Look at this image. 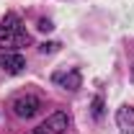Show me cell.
I'll return each mask as SVG.
<instances>
[{
    "label": "cell",
    "instance_id": "cell-4",
    "mask_svg": "<svg viewBox=\"0 0 134 134\" xmlns=\"http://www.w3.org/2000/svg\"><path fill=\"white\" fill-rule=\"evenodd\" d=\"M52 80H54L57 85H62V88H67V90H77L80 83H83V75H80V70L70 67L67 72H54Z\"/></svg>",
    "mask_w": 134,
    "mask_h": 134
},
{
    "label": "cell",
    "instance_id": "cell-8",
    "mask_svg": "<svg viewBox=\"0 0 134 134\" xmlns=\"http://www.w3.org/2000/svg\"><path fill=\"white\" fill-rule=\"evenodd\" d=\"M57 47H59L57 41H52V44H41V52L47 54V52H54V49H57Z\"/></svg>",
    "mask_w": 134,
    "mask_h": 134
},
{
    "label": "cell",
    "instance_id": "cell-1",
    "mask_svg": "<svg viewBox=\"0 0 134 134\" xmlns=\"http://www.w3.org/2000/svg\"><path fill=\"white\" fill-rule=\"evenodd\" d=\"M29 41H31V36L23 29L21 18L16 13H8L0 23V47L3 49H18V47H26Z\"/></svg>",
    "mask_w": 134,
    "mask_h": 134
},
{
    "label": "cell",
    "instance_id": "cell-10",
    "mask_svg": "<svg viewBox=\"0 0 134 134\" xmlns=\"http://www.w3.org/2000/svg\"><path fill=\"white\" fill-rule=\"evenodd\" d=\"M132 75H134V67H132Z\"/></svg>",
    "mask_w": 134,
    "mask_h": 134
},
{
    "label": "cell",
    "instance_id": "cell-7",
    "mask_svg": "<svg viewBox=\"0 0 134 134\" xmlns=\"http://www.w3.org/2000/svg\"><path fill=\"white\" fill-rule=\"evenodd\" d=\"M93 116H96V119H100V116H103V100H100V98H96V100H93Z\"/></svg>",
    "mask_w": 134,
    "mask_h": 134
},
{
    "label": "cell",
    "instance_id": "cell-5",
    "mask_svg": "<svg viewBox=\"0 0 134 134\" xmlns=\"http://www.w3.org/2000/svg\"><path fill=\"white\" fill-rule=\"evenodd\" d=\"M116 124L121 134H134V108L132 106H121L116 111Z\"/></svg>",
    "mask_w": 134,
    "mask_h": 134
},
{
    "label": "cell",
    "instance_id": "cell-2",
    "mask_svg": "<svg viewBox=\"0 0 134 134\" xmlns=\"http://www.w3.org/2000/svg\"><path fill=\"white\" fill-rule=\"evenodd\" d=\"M67 124H70L67 114L57 111V114H52L49 119H44V121L36 126V134H62L67 129Z\"/></svg>",
    "mask_w": 134,
    "mask_h": 134
},
{
    "label": "cell",
    "instance_id": "cell-6",
    "mask_svg": "<svg viewBox=\"0 0 134 134\" xmlns=\"http://www.w3.org/2000/svg\"><path fill=\"white\" fill-rule=\"evenodd\" d=\"M0 65H3V70H5V72L18 75V72H23L26 59H23L21 54H3V57H0Z\"/></svg>",
    "mask_w": 134,
    "mask_h": 134
},
{
    "label": "cell",
    "instance_id": "cell-3",
    "mask_svg": "<svg viewBox=\"0 0 134 134\" xmlns=\"http://www.w3.org/2000/svg\"><path fill=\"white\" fill-rule=\"evenodd\" d=\"M39 108H41V100L36 98V96H18V98L13 100V111H16V116H21V119H31Z\"/></svg>",
    "mask_w": 134,
    "mask_h": 134
},
{
    "label": "cell",
    "instance_id": "cell-9",
    "mask_svg": "<svg viewBox=\"0 0 134 134\" xmlns=\"http://www.w3.org/2000/svg\"><path fill=\"white\" fill-rule=\"evenodd\" d=\"M39 29H41V31H52V23H49V21H41Z\"/></svg>",
    "mask_w": 134,
    "mask_h": 134
}]
</instances>
